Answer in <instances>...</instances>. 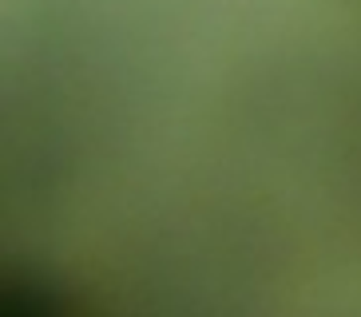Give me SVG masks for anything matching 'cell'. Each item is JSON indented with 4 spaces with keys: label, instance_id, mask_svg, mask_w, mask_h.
<instances>
[]
</instances>
